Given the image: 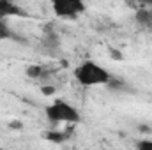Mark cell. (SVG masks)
<instances>
[{
    "label": "cell",
    "instance_id": "cell-1",
    "mask_svg": "<svg viewBox=\"0 0 152 150\" xmlns=\"http://www.w3.org/2000/svg\"><path fill=\"white\" fill-rule=\"evenodd\" d=\"M75 79L81 87H101V85H110L112 74L106 67L94 60H83L78 64L75 69Z\"/></svg>",
    "mask_w": 152,
    "mask_h": 150
},
{
    "label": "cell",
    "instance_id": "cell-2",
    "mask_svg": "<svg viewBox=\"0 0 152 150\" xmlns=\"http://www.w3.org/2000/svg\"><path fill=\"white\" fill-rule=\"evenodd\" d=\"M44 115L51 124H67L76 125L81 122V113L78 108H75L71 103L64 99H55L44 108Z\"/></svg>",
    "mask_w": 152,
    "mask_h": 150
},
{
    "label": "cell",
    "instance_id": "cell-3",
    "mask_svg": "<svg viewBox=\"0 0 152 150\" xmlns=\"http://www.w3.org/2000/svg\"><path fill=\"white\" fill-rule=\"evenodd\" d=\"M51 11L57 18L73 21V20H78L87 11V4L83 0H53Z\"/></svg>",
    "mask_w": 152,
    "mask_h": 150
},
{
    "label": "cell",
    "instance_id": "cell-4",
    "mask_svg": "<svg viewBox=\"0 0 152 150\" xmlns=\"http://www.w3.org/2000/svg\"><path fill=\"white\" fill-rule=\"evenodd\" d=\"M7 18H30V14L12 0H0V21L5 23Z\"/></svg>",
    "mask_w": 152,
    "mask_h": 150
},
{
    "label": "cell",
    "instance_id": "cell-5",
    "mask_svg": "<svg viewBox=\"0 0 152 150\" xmlns=\"http://www.w3.org/2000/svg\"><path fill=\"white\" fill-rule=\"evenodd\" d=\"M134 21L142 28H152V11L151 9H138L134 12Z\"/></svg>",
    "mask_w": 152,
    "mask_h": 150
},
{
    "label": "cell",
    "instance_id": "cell-6",
    "mask_svg": "<svg viewBox=\"0 0 152 150\" xmlns=\"http://www.w3.org/2000/svg\"><path fill=\"white\" fill-rule=\"evenodd\" d=\"M27 76H30V78H41L42 76V67L41 66H28L27 67Z\"/></svg>",
    "mask_w": 152,
    "mask_h": 150
},
{
    "label": "cell",
    "instance_id": "cell-7",
    "mask_svg": "<svg viewBox=\"0 0 152 150\" xmlns=\"http://www.w3.org/2000/svg\"><path fill=\"white\" fill-rule=\"evenodd\" d=\"M136 150H152V140H138L136 141Z\"/></svg>",
    "mask_w": 152,
    "mask_h": 150
},
{
    "label": "cell",
    "instance_id": "cell-8",
    "mask_svg": "<svg viewBox=\"0 0 152 150\" xmlns=\"http://www.w3.org/2000/svg\"><path fill=\"white\" fill-rule=\"evenodd\" d=\"M11 37H12V34H11L9 27L0 21V39H11Z\"/></svg>",
    "mask_w": 152,
    "mask_h": 150
},
{
    "label": "cell",
    "instance_id": "cell-9",
    "mask_svg": "<svg viewBox=\"0 0 152 150\" xmlns=\"http://www.w3.org/2000/svg\"><path fill=\"white\" fill-rule=\"evenodd\" d=\"M41 92L44 95H51V94H55V87H41Z\"/></svg>",
    "mask_w": 152,
    "mask_h": 150
}]
</instances>
